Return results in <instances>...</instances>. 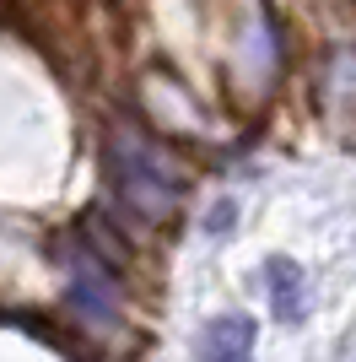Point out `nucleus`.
Instances as JSON below:
<instances>
[{
  "label": "nucleus",
  "instance_id": "nucleus-3",
  "mask_svg": "<svg viewBox=\"0 0 356 362\" xmlns=\"http://www.w3.org/2000/svg\"><path fill=\"white\" fill-rule=\"evenodd\" d=\"M254 341H259V325L249 314H222L200 330L194 357L200 362H254Z\"/></svg>",
  "mask_w": 356,
  "mask_h": 362
},
{
  "label": "nucleus",
  "instance_id": "nucleus-2",
  "mask_svg": "<svg viewBox=\"0 0 356 362\" xmlns=\"http://www.w3.org/2000/svg\"><path fill=\"white\" fill-rule=\"evenodd\" d=\"M265 303L275 325H302L308 319V276L292 255H270L265 259Z\"/></svg>",
  "mask_w": 356,
  "mask_h": 362
},
{
  "label": "nucleus",
  "instance_id": "nucleus-1",
  "mask_svg": "<svg viewBox=\"0 0 356 362\" xmlns=\"http://www.w3.org/2000/svg\"><path fill=\"white\" fill-rule=\"evenodd\" d=\"M103 179H108V195L141 222H167L178 211V195H184L173 163L135 130H108L103 136Z\"/></svg>",
  "mask_w": 356,
  "mask_h": 362
},
{
  "label": "nucleus",
  "instance_id": "nucleus-4",
  "mask_svg": "<svg viewBox=\"0 0 356 362\" xmlns=\"http://www.w3.org/2000/svg\"><path fill=\"white\" fill-rule=\"evenodd\" d=\"M232 222H237V206L227 200V206H216V211L206 216V233H222V227H232Z\"/></svg>",
  "mask_w": 356,
  "mask_h": 362
}]
</instances>
